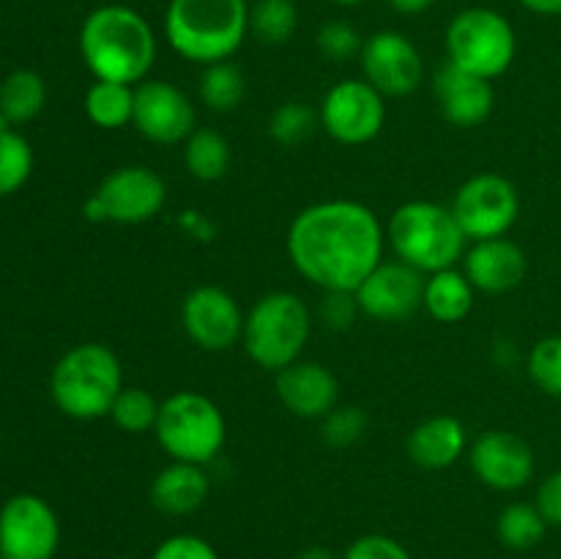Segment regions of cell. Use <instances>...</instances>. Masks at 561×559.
Returning <instances> with one entry per match:
<instances>
[{"instance_id":"cell-1","label":"cell","mask_w":561,"mask_h":559,"mask_svg":"<svg viewBox=\"0 0 561 559\" xmlns=\"http://www.w3.org/2000/svg\"><path fill=\"white\" fill-rule=\"evenodd\" d=\"M285 244L290 263L307 283L354 294L383 261L387 230L365 203L321 201L296 214Z\"/></svg>"},{"instance_id":"cell-2","label":"cell","mask_w":561,"mask_h":559,"mask_svg":"<svg viewBox=\"0 0 561 559\" xmlns=\"http://www.w3.org/2000/svg\"><path fill=\"white\" fill-rule=\"evenodd\" d=\"M80 53L96 80L140 85L157 60V33L129 5H99L80 27Z\"/></svg>"},{"instance_id":"cell-3","label":"cell","mask_w":561,"mask_h":559,"mask_svg":"<svg viewBox=\"0 0 561 559\" xmlns=\"http://www.w3.org/2000/svg\"><path fill=\"white\" fill-rule=\"evenodd\" d=\"M162 31L190 64L230 60L250 36V0H170Z\"/></svg>"},{"instance_id":"cell-4","label":"cell","mask_w":561,"mask_h":559,"mask_svg":"<svg viewBox=\"0 0 561 559\" xmlns=\"http://www.w3.org/2000/svg\"><path fill=\"white\" fill-rule=\"evenodd\" d=\"M124 387L121 360L104 343H80L69 349L53 367L49 378L55 406L80 422L110 417V409Z\"/></svg>"},{"instance_id":"cell-5","label":"cell","mask_w":561,"mask_h":559,"mask_svg":"<svg viewBox=\"0 0 561 559\" xmlns=\"http://www.w3.org/2000/svg\"><path fill=\"white\" fill-rule=\"evenodd\" d=\"M387 241L398 261L409 263L422 274H433L458 266L469 239L449 206L409 201L394 208L387 225Z\"/></svg>"},{"instance_id":"cell-6","label":"cell","mask_w":561,"mask_h":559,"mask_svg":"<svg viewBox=\"0 0 561 559\" xmlns=\"http://www.w3.org/2000/svg\"><path fill=\"white\" fill-rule=\"evenodd\" d=\"M310 332L312 312L301 296L290 290H272L261 296L244 316L241 345L257 367L279 373L301 360Z\"/></svg>"},{"instance_id":"cell-7","label":"cell","mask_w":561,"mask_h":559,"mask_svg":"<svg viewBox=\"0 0 561 559\" xmlns=\"http://www.w3.org/2000/svg\"><path fill=\"white\" fill-rule=\"evenodd\" d=\"M153 433L170 460L206 466L222 453L228 425L222 409L208 395L181 389L162 400Z\"/></svg>"},{"instance_id":"cell-8","label":"cell","mask_w":561,"mask_h":559,"mask_svg":"<svg viewBox=\"0 0 561 559\" xmlns=\"http://www.w3.org/2000/svg\"><path fill=\"white\" fill-rule=\"evenodd\" d=\"M444 47H447V64L493 82L513 66L518 36L513 22L502 11L471 5L449 20Z\"/></svg>"},{"instance_id":"cell-9","label":"cell","mask_w":561,"mask_h":559,"mask_svg":"<svg viewBox=\"0 0 561 559\" xmlns=\"http://www.w3.org/2000/svg\"><path fill=\"white\" fill-rule=\"evenodd\" d=\"M168 201V186L157 170L146 164H124L113 170L85 201V217L91 223L140 225L157 217Z\"/></svg>"},{"instance_id":"cell-10","label":"cell","mask_w":561,"mask_h":559,"mask_svg":"<svg viewBox=\"0 0 561 559\" xmlns=\"http://www.w3.org/2000/svg\"><path fill=\"white\" fill-rule=\"evenodd\" d=\"M449 208L469 241L499 239L518 223L520 195L504 175L477 173L458 186Z\"/></svg>"},{"instance_id":"cell-11","label":"cell","mask_w":561,"mask_h":559,"mask_svg":"<svg viewBox=\"0 0 561 559\" xmlns=\"http://www.w3.org/2000/svg\"><path fill=\"white\" fill-rule=\"evenodd\" d=\"M383 93L367 80H340L323 96L318 121L332 140L343 146H365L381 135L387 124Z\"/></svg>"},{"instance_id":"cell-12","label":"cell","mask_w":561,"mask_h":559,"mask_svg":"<svg viewBox=\"0 0 561 559\" xmlns=\"http://www.w3.org/2000/svg\"><path fill=\"white\" fill-rule=\"evenodd\" d=\"M60 546V521L47 499L16 493L0 507V559H53Z\"/></svg>"},{"instance_id":"cell-13","label":"cell","mask_w":561,"mask_h":559,"mask_svg":"<svg viewBox=\"0 0 561 559\" xmlns=\"http://www.w3.org/2000/svg\"><path fill=\"white\" fill-rule=\"evenodd\" d=\"M244 316L239 301L219 285H197L181 301V327L203 351L222 354L241 343Z\"/></svg>"},{"instance_id":"cell-14","label":"cell","mask_w":561,"mask_h":559,"mask_svg":"<svg viewBox=\"0 0 561 559\" xmlns=\"http://www.w3.org/2000/svg\"><path fill=\"white\" fill-rule=\"evenodd\" d=\"M359 64L365 80L383 96H409L425 77L420 49L400 31H378L365 38Z\"/></svg>"},{"instance_id":"cell-15","label":"cell","mask_w":561,"mask_h":559,"mask_svg":"<svg viewBox=\"0 0 561 559\" xmlns=\"http://www.w3.org/2000/svg\"><path fill=\"white\" fill-rule=\"evenodd\" d=\"M195 104L181 91L179 85L168 80H142L135 85V115L131 126L140 132L146 140L159 146H173L184 142L195 126Z\"/></svg>"},{"instance_id":"cell-16","label":"cell","mask_w":561,"mask_h":559,"mask_svg":"<svg viewBox=\"0 0 561 559\" xmlns=\"http://www.w3.org/2000/svg\"><path fill=\"white\" fill-rule=\"evenodd\" d=\"M427 274L416 272L414 266L403 261H381L365 283L354 290L359 301L362 316L373 321L398 323L414 316L422 307V294H425Z\"/></svg>"},{"instance_id":"cell-17","label":"cell","mask_w":561,"mask_h":559,"mask_svg":"<svg viewBox=\"0 0 561 559\" xmlns=\"http://www.w3.org/2000/svg\"><path fill=\"white\" fill-rule=\"evenodd\" d=\"M469 464L477 480L493 491L513 493L535 477V449L513 431H485L469 447Z\"/></svg>"},{"instance_id":"cell-18","label":"cell","mask_w":561,"mask_h":559,"mask_svg":"<svg viewBox=\"0 0 561 559\" xmlns=\"http://www.w3.org/2000/svg\"><path fill=\"white\" fill-rule=\"evenodd\" d=\"M277 376V398L285 409L301 420H323L337 406L340 381L327 365L299 360L283 367Z\"/></svg>"},{"instance_id":"cell-19","label":"cell","mask_w":561,"mask_h":559,"mask_svg":"<svg viewBox=\"0 0 561 559\" xmlns=\"http://www.w3.org/2000/svg\"><path fill=\"white\" fill-rule=\"evenodd\" d=\"M433 91H436L444 118L453 126H460V129L485 124L493 113V104H496L491 80L458 69L453 64H444L438 69Z\"/></svg>"},{"instance_id":"cell-20","label":"cell","mask_w":561,"mask_h":559,"mask_svg":"<svg viewBox=\"0 0 561 559\" xmlns=\"http://www.w3.org/2000/svg\"><path fill=\"white\" fill-rule=\"evenodd\" d=\"M526 269H529V261H526L524 247L515 244L507 236L474 241L463 255L466 277L482 294H507L518 288L526 277Z\"/></svg>"},{"instance_id":"cell-21","label":"cell","mask_w":561,"mask_h":559,"mask_svg":"<svg viewBox=\"0 0 561 559\" xmlns=\"http://www.w3.org/2000/svg\"><path fill=\"white\" fill-rule=\"evenodd\" d=\"M211 482L203 466L184 464V460H170L164 469L157 471L151 480V504L164 515H192L203 507L208 499Z\"/></svg>"},{"instance_id":"cell-22","label":"cell","mask_w":561,"mask_h":559,"mask_svg":"<svg viewBox=\"0 0 561 559\" xmlns=\"http://www.w3.org/2000/svg\"><path fill=\"white\" fill-rule=\"evenodd\" d=\"M409 455L422 469H447L469 447L466 425L453 414H436L420 422L409 436Z\"/></svg>"},{"instance_id":"cell-23","label":"cell","mask_w":561,"mask_h":559,"mask_svg":"<svg viewBox=\"0 0 561 559\" xmlns=\"http://www.w3.org/2000/svg\"><path fill=\"white\" fill-rule=\"evenodd\" d=\"M474 299L477 288L466 277L463 269H442V272H433L425 277L422 307L438 323H460L474 310Z\"/></svg>"},{"instance_id":"cell-24","label":"cell","mask_w":561,"mask_h":559,"mask_svg":"<svg viewBox=\"0 0 561 559\" xmlns=\"http://www.w3.org/2000/svg\"><path fill=\"white\" fill-rule=\"evenodd\" d=\"M233 151L225 135L217 129H195L184 140V164L192 179L197 181H219L230 170Z\"/></svg>"},{"instance_id":"cell-25","label":"cell","mask_w":561,"mask_h":559,"mask_svg":"<svg viewBox=\"0 0 561 559\" xmlns=\"http://www.w3.org/2000/svg\"><path fill=\"white\" fill-rule=\"evenodd\" d=\"M47 102V85L42 75L31 69L11 71L0 85V115H5L9 124H25L36 118Z\"/></svg>"},{"instance_id":"cell-26","label":"cell","mask_w":561,"mask_h":559,"mask_svg":"<svg viewBox=\"0 0 561 559\" xmlns=\"http://www.w3.org/2000/svg\"><path fill=\"white\" fill-rule=\"evenodd\" d=\"M85 113L99 129H124L135 115V85L96 80L85 93Z\"/></svg>"},{"instance_id":"cell-27","label":"cell","mask_w":561,"mask_h":559,"mask_svg":"<svg viewBox=\"0 0 561 559\" xmlns=\"http://www.w3.org/2000/svg\"><path fill=\"white\" fill-rule=\"evenodd\" d=\"M548 532V521L542 518L535 502H513L499 513L496 535L513 551H529L540 546Z\"/></svg>"},{"instance_id":"cell-28","label":"cell","mask_w":561,"mask_h":559,"mask_svg":"<svg viewBox=\"0 0 561 559\" xmlns=\"http://www.w3.org/2000/svg\"><path fill=\"white\" fill-rule=\"evenodd\" d=\"M299 27V9L294 0H252L250 33L263 44H288Z\"/></svg>"},{"instance_id":"cell-29","label":"cell","mask_w":561,"mask_h":559,"mask_svg":"<svg viewBox=\"0 0 561 559\" xmlns=\"http://www.w3.org/2000/svg\"><path fill=\"white\" fill-rule=\"evenodd\" d=\"M247 91L244 75L233 60H219V64L203 66L201 77V99L206 107L217 113H230L241 104Z\"/></svg>"},{"instance_id":"cell-30","label":"cell","mask_w":561,"mask_h":559,"mask_svg":"<svg viewBox=\"0 0 561 559\" xmlns=\"http://www.w3.org/2000/svg\"><path fill=\"white\" fill-rule=\"evenodd\" d=\"M159 400L153 398L148 389L142 387H124L115 398L113 409H110V420L121 427L124 433H148L157 427L159 420Z\"/></svg>"},{"instance_id":"cell-31","label":"cell","mask_w":561,"mask_h":559,"mask_svg":"<svg viewBox=\"0 0 561 559\" xmlns=\"http://www.w3.org/2000/svg\"><path fill=\"white\" fill-rule=\"evenodd\" d=\"M31 142L11 129L0 132V197L11 195V192H16L20 186H25V181L31 179Z\"/></svg>"},{"instance_id":"cell-32","label":"cell","mask_w":561,"mask_h":559,"mask_svg":"<svg viewBox=\"0 0 561 559\" xmlns=\"http://www.w3.org/2000/svg\"><path fill=\"white\" fill-rule=\"evenodd\" d=\"M526 370L540 392L561 398V334H548L531 345Z\"/></svg>"},{"instance_id":"cell-33","label":"cell","mask_w":561,"mask_h":559,"mask_svg":"<svg viewBox=\"0 0 561 559\" xmlns=\"http://www.w3.org/2000/svg\"><path fill=\"white\" fill-rule=\"evenodd\" d=\"M318 124H321V121H318V115L312 113L307 104L285 102L279 104L272 113V118H268V135H272V140L277 142V146L294 148L299 146V142H305L307 137L316 132Z\"/></svg>"},{"instance_id":"cell-34","label":"cell","mask_w":561,"mask_h":559,"mask_svg":"<svg viewBox=\"0 0 561 559\" xmlns=\"http://www.w3.org/2000/svg\"><path fill=\"white\" fill-rule=\"evenodd\" d=\"M316 44L318 53L329 60H348V58H359L362 47H365V38L359 36L351 22L345 20H332L323 22L316 33Z\"/></svg>"},{"instance_id":"cell-35","label":"cell","mask_w":561,"mask_h":559,"mask_svg":"<svg viewBox=\"0 0 561 559\" xmlns=\"http://www.w3.org/2000/svg\"><path fill=\"white\" fill-rule=\"evenodd\" d=\"M323 438L332 447H351L359 442L367 431V414L359 406H334L327 417H323Z\"/></svg>"},{"instance_id":"cell-36","label":"cell","mask_w":561,"mask_h":559,"mask_svg":"<svg viewBox=\"0 0 561 559\" xmlns=\"http://www.w3.org/2000/svg\"><path fill=\"white\" fill-rule=\"evenodd\" d=\"M340 559H414V554L394 537L370 532V535L356 537Z\"/></svg>"},{"instance_id":"cell-37","label":"cell","mask_w":561,"mask_h":559,"mask_svg":"<svg viewBox=\"0 0 561 559\" xmlns=\"http://www.w3.org/2000/svg\"><path fill=\"white\" fill-rule=\"evenodd\" d=\"M151 559H219V554L206 537L181 532V535L164 537V540L153 548Z\"/></svg>"},{"instance_id":"cell-38","label":"cell","mask_w":561,"mask_h":559,"mask_svg":"<svg viewBox=\"0 0 561 559\" xmlns=\"http://www.w3.org/2000/svg\"><path fill=\"white\" fill-rule=\"evenodd\" d=\"M321 312V321L329 329H348L356 321V316H362L359 301L351 290H323V301L318 307Z\"/></svg>"},{"instance_id":"cell-39","label":"cell","mask_w":561,"mask_h":559,"mask_svg":"<svg viewBox=\"0 0 561 559\" xmlns=\"http://www.w3.org/2000/svg\"><path fill=\"white\" fill-rule=\"evenodd\" d=\"M535 504L540 507L542 518L548 521V526H557V529H561V469L551 471V475L540 482Z\"/></svg>"},{"instance_id":"cell-40","label":"cell","mask_w":561,"mask_h":559,"mask_svg":"<svg viewBox=\"0 0 561 559\" xmlns=\"http://www.w3.org/2000/svg\"><path fill=\"white\" fill-rule=\"evenodd\" d=\"M526 11L540 16H561V0H518Z\"/></svg>"},{"instance_id":"cell-41","label":"cell","mask_w":561,"mask_h":559,"mask_svg":"<svg viewBox=\"0 0 561 559\" xmlns=\"http://www.w3.org/2000/svg\"><path fill=\"white\" fill-rule=\"evenodd\" d=\"M433 3H436V0H389V5H392L398 14H409V16L425 14Z\"/></svg>"},{"instance_id":"cell-42","label":"cell","mask_w":561,"mask_h":559,"mask_svg":"<svg viewBox=\"0 0 561 559\" xmlns=\"http://www.w3.org/2000/svg\"><path fill=\"white\" fill-rule=\"evenodd\" d=\"M296 559H340V557H334V554L323 546H307L305 551L296 554Z\"/></svg>"},{"instance_id":"cell-43","label":"cell","mask_w":561,"mask_h":559,"mask_svg":"<svg viewBox=\"0 0 561 559\" xmlns=\"http://www.w3.org/2000/svg\"><path fill=\"white\" fill-rule=\"evenodd\" d=\"M332 3H337V5H362V3H367V0H332Z\"/></svg>"}]
</instances>
